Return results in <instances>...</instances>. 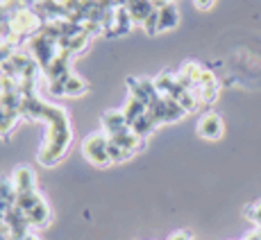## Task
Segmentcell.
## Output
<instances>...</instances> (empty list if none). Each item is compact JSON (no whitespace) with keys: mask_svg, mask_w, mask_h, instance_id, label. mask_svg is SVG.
Masks as SVG:
<instances>
[{"mask_svg":"<svg viewBox=\"0 0 261 240\" xmlns=\"http://www.w3.org/2000/svg\"><path fill=\"white\" fill-rule=\"evenodd\" d=\"M21 116L30 118V120H46L50 125L46 143H43V147L39 149V154H37L39 163H43V166H55L57 161H62L64 154L71 147V141H73L68 113L64 111L62 107H57V104H48V102H43V100H39L37 96H32V98H23Z\"/></svg>","mask_w":261,"mask_h":240,"instance_id":"cell-1","label":"cell"},{"mask_svg":"<svg viewBox=\"0 0 261 240\" xmlns=\"http://www.w3.org/2000/svg\"><path fill=\"white\" fill-rule=\"evenodd\" d=\"M107 145H109L107 134H105V132H95L89 138H84L82 152H84V157H87L89 161L95 163V166H100V168H102V166H112V157H109Z\"/></svg>","mask_w":261,"mask_h":240,"instance_id":"cell-2","label":"cell"},{"mask_svg":"<svg viewBox=\"0 0 261 240\" xmlns=\"http://www.w3.org/2000/svg\"><path fill=\"white\" fill-rule=\"evenodd\" d=\"M132 27H134V21H132V16H129V12L123 7V5H118V7L112 12V18H109L107 25H105V37H109V39L123 37V34L132 32Z\"/></svg>","mask_w":261,"mask_h":240,"instance_id":"cell-3","label":"cell"},{"mask_svg":"<svg viewBox=\"0 0 261 240\" xmlns=\"http://www.w3.org/2000/svg\"><path fill=\"white\" fill-rule=\"evenodd\" d=\"M127 86H129V96L141 100L145 107L154 102V100L162 98V93L157 91L154 86V79H148V77H129L127 79Z\"/></svg>","mask_w":261,"mask_h":240,"instance_id":"cell-4","label":"cell"},{"mask_svg":"<svg viewBox=\"0 0 261 240\" xmlns=\"http://www.w3.org/2000/svg\"><path fill=\"white\" fill-rule=\"evenodd\" d=\"M225 127H223V118L218 116V113L209 111L204 113L202 118H200L198 123V134L204 138V141H218L220 136H223Z\"/></svg>","mask_w":261,"mask_h":240,"instance_id":"cell-5","label":"cell"},{"mask_svg":"<svg viewBox=\"0 0 261 240\" xmlns=\"http://www.w3.org/2000/svg\"><path fill=\"white\" fill-rule=\"evenodd\" d=\"M102 129H105V134H107V138H114V136H118V134L127 132L129 125L125 123L123 111H116V109H114V111L102 113Z\"/></svg>","mask_w":261,"mask_h":240,"instance_id":"cell-6","label":"cell"},{"mask_svg":"<svg viewBox=\"0 0 261 240\" xmlns=\"http://www.w3.org/2000/svg\"><path fill=\"white\" fill-rule=\"evenodd\" d=\"M71 57H73V54L62 52V50H59L57 57H55L53 62H50L48 66L43 68V73H46L48 82H55V79H62V77H66V75L71 73V71H68V62H71Z\"/></svg>","mask_w":261,"mask_h":240,"instance_id":"cell-7","label":"cell"},{"mask_svg":"<svg viewBox=\"0 0 261 240\" xmlns=\"http://www.w3.org/2000/svg\"><path fill=\"white\" fill-rule=\"evenodd\" d=\"M159 12V32H170V29L177 27L179 23V9L175 3H168V5H162L157 7Z\"/></svg>","mask_w":261,"mask_h":240,"instance_id":"cell-8","label":"cell"},{"mask_svg":"<svg viewBox=\"0 0 261 240\" xmlns=\"http://www.w3.org/2000/svg\"><path fill=\"white\" fill-rule=\"evenodd\" d=\"M12 186H14V191H16V195L37 191V188H34V172L25 166L16 168L14 170V177H12Z\"/></svg>","mask_w":261,"mask_h":240,"instance_id":"cell-9","label":"cell"},{"mask_svg":"<svg viewBox=\"0 0 261 240\" xmlns=\"http://www.w3.org/2000/svg\"><path fill=\"white\" fill-rule=\"evenodd\" d=\"M25 218H28V222H30V227H32V229L48 227V224H50V208H48L46 199H43L41 204H37V206H34L30 213H25Z\"/></svg>","mask_w":261,"mask_h":240,"instance_id":"cell-10","label":"cell"},{"mask_svg":"<svg viewBox=\"0 0 261 240\" xmlns=\"http://www.w3.org/2000/svg\"><path fill=\"white\" fill-rule=\"evenodd\" d=\"M109 141H112V143H116V145H120V147H123V149H127V152L137 154L139 149H143V141H145V138L137 136V134H134L132 129H127V132H123V134H118V136L109 138Z\"/></svg>","mask_w":261,"mask_h":240,"instance_id":"cell-11","label":"cell"},{"mask_svg":"<svg viewBox=\"0 0 261 240\" xmlns=\"http://www.w3.org/2000/svg\"><path fill=\"white\" fill-rule=\"evenodd\" d=\"M145 111H148V107H145V104L141 102V100H137V98H132V96H129V98H127V102H125V107H123L125 123H127L129 127H132V125L137 123V120L141 118Z\"/></svg>","mask_w":261,"mask_h":240,"instance_id":"cell-12","label":"cell"},{"mask_svg":"<svg viewBox=\"0 0 261 240\" xmlns=\"http://www.w3.org/2000/svg\"><path fill=\"white\" fill-rule=\"evenodd\" d=\"M64 86H66V96L68 98H80L87 93V82H84L82 77H77V75L68 73L66 77H64Z\"/></svg>","mask_w":261,"mask_h":240,"instance_id":"cell-13","label":"cell"},{"mask_svg":"<svg viewBox=\"0 0 261 240\" xmlns=\"http://www.w3.org/2000/svg\"><path fill=\"white\" fill-rule=\"evenodd\" d=\"M218 91H220L218 82H212V84H202V86H198L193 93H195V98H198L200 104H214L216 100H218Z\"/></svg>","mask_w":261,"mask_h":240,"instance_id":"cell-14","label":"cell"},{"mask_svg":"<svg viewBox=\"0 0 261 240\" xmlns=\"http://www.w3.org/2000/svg\"><path fill=\"white\" fill-rule=\"evenodd\" d=\"M41 202H43L41 195H39L37 191H30V193H18L16 195V204H14V206L21 208L23 213H30L37 204H41Z\"/></svg>","mask_w":261,"mask_h":240,"instance_id":"cell-15","label":"cell"},{"mask_svg":"<svg viewBox=\"0 0 261 240\" xmlns=\"http://www.w3.org/2000/svg\"><path fill=\"white\" fill-rule=\"evenodd\" d=\"M129 129H132V132L137 134V136H141V138H148L150 134H152L154 129H157V123H154V120L148 116V111H145L143 116L139 118L137 123H134V125H132V127H129Z\"/></svg>","mask_w":261,"mask_h":240,"instance_id":"cell-16","label":"cell"},{"mask_svg":"<svg viewBox=\"0 0 261 240\" xmlns=\"http://www.w3.org/2000/svg\"><path fill=\"white\" fill-rule=\"evenodd\" d=\"M184 116H187V109H184L177 100L166 98V125L168 123H177V120H182Z\"/></svg>","mask_w":261,"mask_h":240,"instance_id":"cell-17","label":"cell"},{"mask_svg":"<svg viewBox=\"0 0 261 240\" xmlns=\"http://www.w3.org/2000/svg\"><path fill=\"white\" fill-rule=\"evenodd\" d=\"M175 82H177V79H175V75H170V73H162L157 79H154V86H157V91L162 93V96H168L170 88L175 86Z\"/></svg>","mask_w":261,"mask_h":240,"instance_id":"cell-18","label":"cell"},{"mask_svg":"<svg viewBox=\"0 0 261 240\" xmlns=\"http://www.w3.org/2000/svg\"><path fill=\"white\" fill-rule=\"evenodd\" d=\"M179 73H184V75H187V77L191 79V82L198 86V84H200V77H202V73H204V68L200 66V64H195V62H187V64L182 66V71H179Z\"/></svg>","mask_w":261,"mask_h":240,"instance_id":"cell-19","label":"cell"},{"mask_svg":"<svg viewBox=\"0 0 261 240\" xmlns=\"http://www.w3.org/2000/svg\"><path fill=\"white\" fill-rule=\"evenodd\" d=\"M107 149H109V157H112V163H123V161H127V159L132 157V152H127V149H123L120 145L112 143V141H109Z\"/></svg>","mask_w":261,"mask_h":240,"instance_id":"cell-20","label":"cell"},{"mask_svg":"<svg viewBox=\"0 0 261 240\" xmlns=\"http://www.w3.org/2000/svg\"><path fill=\"white\" fill-rule=\"evenodd\" d=\"M12 39V27H9V16L7 12H5L3 3H0V41H7Z\"/></svg>","mask_w":261,"mask_h":240,"instance_id":"cell-21","label":"cell"},{"mask_svg":"<svg viewBox=\"0 0 261 240\" xmlns=\"http://www.w3.org/2000/svg\"><path fill=\"white\" fill-rule=\"evenodd\" d=\"M141 27L145 29V34H150V37L159 34V12H157V9H154V12L145 18V23L141 25Z\"/></svg>","mask_w":261,"mask_h":240,"instance_id":"cell-22","label":"cell"},{"mask_svg":"<svg viewBox=\"0 0 261 240\" xmlns=\"http://www.w3.org/2000/svg\"><path fill=\"white\" fill-rule=\"evenodd\" d=\"M245 218L252 220L254 224H259V227H261V202H257V204H250V206H245Z\"/></svg>","mask_w":261,"mask_h":240,"instance_id":"cell-23","label":"cell"},{"mask_svg":"<svg viewBox=\"0 0 261 240\" xmlns=\"http://www.w3.org/2000/svg\"><path fill=\"white\" fill-rule=\"evenodd\" d=\"M48 88L53 96H66V86H64V77L62 79H55V82H48Z\"/></svg>","mask_w":261,"mask_h":240,"instance_id":"cell-24","label":"cell"},{"mask_svg":"<svg viewBox=\"0 0 261 240\" xmlns=\"http://www.w3.org/2000/svg\"><path fill=\"white\" fill-rule=\"evenodd\" d=\"M193 3H195V7H198V9H202V12H207V9H212V7H214V3H216V0H193Z\"/></svg>","mask_w":261,"mask_h":240,"instance_id":"cell-25","label":"cell"},{"mask_svg":"<svg viewBox=\"0 0 261 240\" xmlns=\"http://www.w3.org/2000/svg\"><path fill=\"white\" fill-rule=\"evenodd\" d=\"M170 240H191V233L189 231H177L170 236Z\"/></svg>","mask_w":261,"mask_h":240,"instance_id":"cell-26","label":"cell"},{"mask_svg":"<svg viewBox=\"0 0 261 240\" xmlns=\"http://www.w3.org/2000/svg\"><path fill=\"white\" fill-rule=\"evenodd\" d=\"M154 7H162V5H168V3H175V0H152Z\"/></svg>","mask_w":261,"mask_h":240,"instance_id":"cell-27","label":"cell"},{"mask_svg":"<svg viewBox=\"0 0 261 240\" xmlns=\"http://www.w3.org/2000/svg\"><path fill=\"white\" fill-rule=\"evenodd\" d=\"M23 240H41V238H39L37 233H32V231H30V233H28V236H25Z\"/></svg>","mask_w":261,"mask_h":240,"instance_id":"cell-28","label":"cell"},{"mask_svg":"<svg viewBox=\"0 0 261 240\" xmlns=\"http://www.w3.org/2000/svg\"><path fill=\"white\" fill-rule=\"evenodd\" d=\"M245 240H261V238H259V231H252Z\"/></svg>","mask_w":261,"mask_h":240,"instance_id":"cell-29","label":"cell"},{"mask_svg":"<svg viewBox=\"0 0 261 240\" xmlns=\"http://www.w3.org/2000/svg\"><path fill=\"white\" fill-rule=\"evenodd\" d=\"M125 3H127V0H116V5H125Z\"/></svg>","mask_w":261,"mask_h":240,"instance_id":"cell-30","label":"cell"},{"mask_svg":"<svg viewBox=\"0 0 261 240\" xmlns=\"http://www.w3.org/2000/svg\"><path fill=\"white\" fill-rule=\"evenodd\" d=\"M257 231H259V238H261V227H259V229H257Z\"/></svg>","mask_w":261,"mask_h":240,"instance_id":"cell-31","label":"cell"}]
</instances>
